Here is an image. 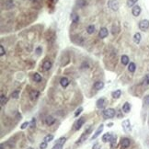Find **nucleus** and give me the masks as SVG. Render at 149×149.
I'll return each instance as SVG.
<instances>
[{
	"label": "nucleus",
	"mask_w": 149,
	"mask_h": 149,
	"mask_svg": "<svg viewBox=\"0 0 149 149\" xmlns=\"http://www.w3.org/2000/svg\"><path fill=\"white\" fill-rule=\"evenodd\" d=\"M92 128H93V126H90L89 128V129L87 130V131H85L84 132V134L81 135V137L79 138V140L77 142H76V144H80L81 143H83L84 141H86L87 140V138L89 137V135L90 134V133H91V131H92Z\"/></svg>",
	"instance_id": "obj_1"
},
{
	"label": "nucleus",
	"mask_w": 149,
	"mask_h": 149,
	"mask_svg": "<svg viewBox=\"0 0 149 149\" xmlns=\"http://www.w3.org/2000/svg\"><path fill=\"white\" fill-rule=\"evenodd\" d=\"M115 113H116L115 110L110 108V109H107L103 111V116L106 119H111V118H113L115 116Z\"/></svg>",
	"instance_id": "obj_2"
},
{
	"label": "nucleus",
	"mask_w": 149,
	"mask_h": 149,
	"mask_svg": "<svg viewBox=\"0 0 149 149\" xmlns=\"http://www.w3.org/2000/svg\"><path fill=\"white\" fill-rule=\"evenodd\" d=\"M138 26H139L140 30H143V31H145V30L149 29V20L148 19L141 20L139 22V24H138Z\"/></svg>",
	"instance_id": "obj_3"
},
{
	"label": "nucleus",
	"mask_w": 149,
	"mask_h": 149,
	"mask_svg": "<svg viewBox=\"0 0 149 149\" xmlns=\"http://www.w3.org/2000/svg\"><path fill=\"white\" fill-rule=\"evenodd\" d=\"M108 7L110 8H111L113 11H117V10L119 9V3H118L117 0H109Z\"/></svg>",
	"instance_id": "obj_4"
},
{
	"label": "nucleus",
	"mask_w": 149,
	"mask_h": 149,
	"mask_svg": "<svg viewBox=\"0 0 149 149\" xmlns=\"http://www.w3.org/2000/svg\"><path fill=\"white\" fill-rule=\"evenodd\" d=\"M85 121H86V118H85L84 116L79 118V119L76 121L75 125H74V126H75V130H76V131H78L81 127L83 126V124L85 123Z\"/></svg>",
	"instance_id": "obj_5"
},
{
	"label": "nucleus",
	"mask_w": 149,
	"mask_h": 149,
	"mask_svg": "<svg viewBox=\"0 0 149 149\" xmlns=\"http://www.w3.org/2000/svg\"><path fill=\"white\" fill-rule=\"evenodd\" d=\"M121 126H122V128H123L124 132H126V133L131 132L132 127H131V122H130V120H128V119L124 120V121H122V123H121Z\"/></svg>",
	"instance_id": "obj_6"
},
{
	"label": "nucleus",
	"mask_w": 149,
	"mask_h": 149,
	"mask_svg": "<svg viewBox=\"0 0 149 149\" xmlns=\"http://www.w3.org/2000/svg\"><path fill=\"white\" fill-rule=\"evenodd\" d=\"M97 107L99 108V109H103L104 107L106 106L107 104V100L106 99H104V98H101V99H98V101H97Z\"/></svg>",
	"instance_id": "obj_7"
},
{
	"label": "nucleus",
	"mask_w": 149,
	"mask_h": 149,
	"mask_svg": "<svg viewBox=\"0 0 149 149\" xmlns=\"http://www.w3.org/2000/svg\"><path fill=\"white\" fill-rule=\"evenodd\" d=\"M131 144V141L129 138H122L121 141V145L122 148H128Z\"/></svg>",
	"instance_id": "obj_8"
},
{
	"label": "nucleus",
	"mask_w": 149,
	"mask_h": 149,
	"mask_svg": "<svg viewBox=\"0 0 149 149\" xmlns=\"http://www.w3.org/2000/svg\"><path fill=\"white\" fill-rule=\"evenodd\" d=\"M132 13L134 17H138V16L141 14V8L139 6H134L133 8H132Z\"/></svg>",
	"instance_id": "obj_9"
},
{
	"label": "nucleus",
	"mask_w": 149,
	"mask_h": 149,
	"mask_svg": "<svg viewBox=\"0 0 149 149\" xmlns=\"http://www.w3.org/2000/svg\"><path fill=\"white\" fill-rule=\"evenodd\" d=\"M108 34H109V31H108V29L107 28H101L99 32V36L100 39L106 38L107 36H108Z\"/></svg>",
	"instance_id": "obj_10"
},
{
	"label": "nucleus",
	"mask_w": 149,
	"mask_h": 149,
	"mask_svg": "<svg viewBox=\"0 0 149 149\" xmlns=\"http://www.w3.org/2000/svg\"><path fill=\"white\" fill-rule=\"evenodd\" d=\"M103 129H104V125H103V124H100V125H99V128L97 129L96 133H95V134H94V135H93V136H92V140L96 139L97 137L99 136V134H100L101 133H102V131H103Z\"/></svg>",
	"instance_id": "obj_11"
},
{
	"label": "nucleus",
	"mask_w": 149,
	"mask_h": 149,
	"mask_svg": "<svg viewBox=\"0 0 149 149\" xmlns=\"http://www.w3.org/2000/svg\"><path fill=\"white\" fill-rule=\"evenodd\" d=\"M30 99H32V100H35V99H38V97L40 96V93H39L38 90H36V89H32V90L30 91Z\"/></svg>",
	"instance_id": "obj_12"
},
{
	"label": "nucleus",
	"mask_w": 149,
	"mask_h": 149,
	"mask_svg": "<svg viewBox=\"0 0 149 149\" xmlns=\"http://www.w3.org/2000/svg\"><path fill=\"white\" fill-rule=\"evenodd\" d=\"M51 67H52V62L51 61H45L44 63H43L42 65V69L44 71H48L51 69Z\"/></svg>",
	"instance_id": "obj_13"
},
{
	"label": "nucleus",
	"mask_w": 149,
	"mask_h": 149,
	"mask_svg": "<svg viewBox=\"0 0 149 149\" xmlns=\"http://www.w3.org/2000/svg\"><path fill=\"white\" fill-rule=\"evenodd\" d=\"M13 5H14V0H7L4 4V7H5V9H10L12 8Z\"/></svg>",
	"instance_id": "obj_14"
},
{
	"label": "nucleus",
	"mask_w": 149,
	"mask_h": 149,
	"mask_svg": "<svg viewBox=\"0 0 149 149\" xmlns=\"http://www.w3.org/2000/svg\"><path fill=\"white\" fill-rule=\"evenodd\" d=\"M70 18H71V20H72V22L73 23H77L79 21V16L75 12L71 13Z\"/></svg>",
	"instance_id": "obj_15"
},
{
	"label": "nucleus",
	"mask_w": 149,
	"mask_h": 149,
	"mask_svg": "<svg viewBox=\"0 0 149 149\" xmlns=\"http://www.w3.org/2000/svg\"><path fill=\"white\" fill-rule=\"evenodd\" d=\"M141 39H142L141 33L136 32L135 34H134V41L136 43V44H139L140 41H141Z\"/></svg>",
	"instance_id": "obj_16"
},
{
	"label": "nucleus",
	"mask_w": 149,
	"mask_h": 149,
	"mask_svg": "<svg viewBox=\"0 0 149 149\" xmlns=\"http://www.w3.org/2000/svg\"><path fill=\"white\" fill-rule=\"evenodd\" d=\"M103 87H104V83L102 81H97L96 83L94 84V89H97V90L103 89Z\"/></svg>",
	"instance_id": "obj_17"
},
{
	"label": "nucleus",
	"mask_w": 149,
	"mask_h": 149,
	"mask_svg": "<svg viewBox=\"0 0 149 149\" xmlns=\"http://www.w3.org/2000/svg\"><path fill=\"white\" fill-rule=\"evenodd\" d=\"M122 111L125 112V113H129L130 111H131V105H130L129 102H125L122 106Z\"/></svg>",
	"instance_id": "obj_18"
},
{
	"label": "nucleus",
	"mask_w": 149,
	"mask_h": 149,
	"mask_svg": "<svg viewBox=\"0 0 149 149\" xmlns=\"http://www.w3.org/2000/svg\"><path fill=\"white\" fill-rule=\"evenodd\" d=\"M60 84L61 86L63 87V88H66V87L69 85V80L68 78H66V77H62L60 80Z\"/></svg>",
	"instance_id": "obj_19"
},
{
	"label": "nucleus",
	"mask_w": 149,
	"mask_h": 149,
	"mask_svg": "<svg viewBox=\"0 0 149 149\" xmlns=\"http://www.w3.org/2000/svg\"><path fill=\"white\" fill-rule=\"evenodd\" d=\"M111 135L110 133H107V134H103V136H102V141L104 142V143H107V142H110L111 139Z\"/></svg>",
	"instance_id": "obj_20"
},
{
	"label": "nucleus",
	"mask_w": 149,
	"mask_h": 149,
	"mask_svg": "<svg viewBox=\"0 0 149 149\" xmlns=\"http://www.w3.org/2000/svg\"><path fill=\"white\" fill-rule=\"evenodd\" d=\"M129 57L127 55H122L121 56V63L123 65V66H127L128 63H129Z\"/></svg>",
	"instance_id": "obj_21"
},
{
	"label": "nucleus",
	"mask_w": 149,
	"mask_h": 149,
	"mask_svg": "<svg viewBox=\"0 0 149 149\" xmlns=\"http://www.w3.org/2000/svg\"><path fill=\"white\" fill-rule=\"evenodd\" d=\"M46 124L47 125H52V124L54 123V121H55V119L53 118V117L52 116H48L47 118H46Z\"/></svg>",
	"instance_id": "obj_22"
},
{
	"label": "nucleus",
	"mask_w": 149,
	"mask_h": 149,
	"mask_svg": "<svg viewBox=\"0 0 149 149\" xmlns=\"http://www.w3.org/2000/svg\"><path fill=\"white\" fill-rule=\"evenodd\" d=\"M135 69H136V66H135V63H133V62L130 63L129 66H128V70H129V72H131V73H134Z\"/></svg>",
	"instance_id": "obj_23"
},
{
	"label": "nucleus",
	"mask_w": 149,
	"mask_h": 149,
	"mask_svg": "<svg viewBox=\"0 0 149 149\" xmlns=\"http://www.w3.org/2000/svg\"><path fill=\"white\" fill-rule=\"evenodd\" d=\"M112 97H113L114 99H119L120 97H121V91L120 90V89H118V90H115L114 92H112Z\"/></svg>",
	"instance_id": "obj_24"
},
{
	"label": "nucleus",
	"mask_w": 149,
	"mask_h": 149,
	"mask_svg": "<svg viewBox=\"0 0 149 149\" xmlns=\"http://www.w3.org/2000/svg\"><path fill=\"white\" fill-rule=\"evenodd\" d=\"M94 31H95V26L94 25H89L87 28V32L89 33V34H93Z\"/></svg>",
	"instance_id": "obj_25"
},
{
	"label": "nucleus",
	"mask_w": 149,
	"mask_h": 149,
	"mask_svg": "<svg viewBox=\"0 0 149 149\" xmlns=\"http://www.w3.org/2000/svg\"><path fill=\"white\" fill-rule=\"evenodd\" d=\"M143 85H144V86H149V74H147V75L144 76V79H143Z\"/></svg>",
	"instance_id": "obj_26"
},
{
	"label": "nucleus",
	"mask_w": 149,
	"mask_h": 149,
	"mask_svg": "<svg viewBox=\"0 0 149 149\" xmlns=\"http://www.w3.org/2000/svg\"><path fill=\"white\" fill-rule=\"evenodd\" d=\"M116 139H117V136L116 135H112L111 136V148H113L114 147V145L116 144Z\"/></svg>",
	"instance_id": "obj_27"
},
{
	"label": "nucleus",
	"mask_w": 149,
	"mask_h": 149,
	"mask_svg": "<svg viewBox=\"0 0 149 149\" xmlns=\"http://www.w3.org/2000/svg\"><path fill=\"white\" fill-rule=\"evenodd\" d=\"M33 79H34L35 82H40V81L41 80V76H40V74L35 73L34 75H33Z\"/></svg>",
	"instance_id": "obj_28"
},
{
	"label": "nucleus",
	"mask_w": 149,
	"mask_h": 149,
	"mask_svg": "<svg viewBox=\"0 0 149 149\" xmlns=\"http://www.w3.org/2000/svg\"><path fill=\"white\" fill-rule=\"evenodd\" d=\"M0 102H1V106H4L5 103L7 102V98L3 94H1V97H0Z\"/></svg>",
	"instance_id": "obj_29"
},
{
	"label": "nucleus",
	"mask_w": 149,
	"mask_h": 149,
	"mask_svg": "<svg viewBox=\"0 0 149 149\" xmlns=\"http://www.w3.org/2000/svg\"><path fill=\"white\" fill-rule=\"evenodd\" d=\"M66 142V137H61V138H59L57 141H56V144H62V145H63V144Z\"/></svg>",
	"instance_id": "obj_30"
},
{
	"label": "nucleus",
	"mask_w": 149,
	"mask_h": 149,
	"mask_svg": "<svg viewBox=\"0 0 149 149\" xmlns=\"http://www.w3.org/2000/svg\"><path fill=\"white\" fill-rule=\"evenodd\" d=\"M53 134H48V135H46L45 137H44V141L47 142V143H49V142L53 141Z\"/></svg>",
	"instance_id": "obj_31"
},
{
	"label": "nucleus",
	"mask_w": 149,
	"mask_h": 149,
	"mask_svg": "<svg viewBox=\"0 0 149 149\" xmlns=\"http://www.w3.org/2000/svg\"><path fill=\"white\" fill-rule=\"evenodd\" d=\"M137 1L138 0H128L127 1V5H128V7H134Z\"/></svg>",
	"instance_id": "obj_32"
},
{
	"label": "nucleus",
	"mask_w": 149,
	"mask_h": 149,
	"mask_svg": "<svg viewBox=\"0 0 149 149\" xmlns=\"http://www.w3.org/2000/svg\"><path fill=\"white\" fill-rule=\"evenodd\" d=\"M18 96H19V91L18 90L14 91V92H12V94H11V97H12L13 99H18Z\"/></svg>",
	"instance_id": "obj_33"
},
{
	"label": "nucleus",
	"mask_w": 149,
	"mask_h": 149,
	"mask_svg": "<svg viewBox=\"0 0 149 149\" xmlns=\"http://www.w3.org/2000/svg\"><path fill=\"white\" fill-rule=\"evenodd\" d=\"M144 105H146V106H149V95H146V96L144 98V100H143Z\"/></svg>",
	"instance_id": "obj_34"
},
{
	"label": "nucleus",
	"mask_w": 149,
	"mask_h": 149,
	"mask_svg": "<svg viewBox=\"0 0 149 149\" xmlns=\"http://www.w3.org/2000/svg\"><path fill=\"white\" fill-rule=\"evenodd\" d=\"M120 31V27H118V28H115V26H112V34L113 35H116L117 33Z\"/></svg>",
	"instance_id": "obj_35"
},
{
	"label": "nucleus",
	"mask_w": 149,
	"mask_h": 149,
	"mask_svg": "<svg viewBox=\"0 0 149 149\" xmlns=\"http://www.w3.org/2000/svg\"><path fill=\"white\" fill-rule=\"evenodd\" d=\"M82 111H83V108H82V107H79L78 109L76 110V112H75V117H77V116H78L79 114L82 112Z\"/></svg>",
	"instance_id": "obj_36"
},
{
	"label": "nucleus",
	"mask_w": 149,
	"mask_h": 149,
	"mask_svg": "<svg viewBox=\"0 0 149 149\" xmlns=\"http://www.w3.org/2000/svg\"><path fill=\"white\" fill-rule=\"evenodd\" d=\"M47 147V142H41L40 144V149H45Z\"/></svg>",
	"instance_id": "obj_37"
},
{
	"label": "nucleus",
	"mask_w": 149,
	"mask_h": 149,
	"mask_svg": "<svg viewBox=\"0 0 149 149\" xmlns=\"http://www.w3.org/2000/svg\"><path fill=\"white\" fill-rule=\"evenodd\" d=\"M35 125H36V120H35V118H33V119L31 120V121L30 122V128H34Z\"/></svg>",
	"instance_id": "obj_38"
},
{
	"label": "nucleus",
	"mask_w": 149,
	"mask_h": 149,
	"mask_svg": "<svg viewBox=\"0 0 149 149\" xmlns=\"http://www.w3.org/2000/svg\"><path fill=\"white\" fill-rule=\"evenodd\" d=\"M29 125H30V122H28V121H25L24 123H22V125L20 126V128H21L22 130H24V129H26V128H27Z\"/></svg>",
	"instance_id": "obj_39"
},
{
	"label": "nucleus",
	"mask_w": 149,
	"mask_h": 149,
	"mask_svg": "<svg viewBox=\"0 0 149 149\" xmlns=\"http://www.w3.org/2000/svg\"><path fill=\"white\" fill-rule=\"evenodd\" d=\"M52 149H63V145H62V144H55Z\"/></svg>",
	"instance_id": "obj_40"
},
{
	"label": "nucleus",
	"mask_w": 149,
	"mask_h": 149,
	"mask_svg": "<svg viewBox=\"0 0 149 149\" xmlns=\"http://www.w3.org/2000/svg\"><path fill=\"white\" fill-rule=\"evenodd\" d=\"M78 5L80 6V7H84V6L87 5V2L85 1V0H79V1H78Z\"/></svg>",
	"instance_id": "obj_41"
},
{
	"label": "nucleus",
	"mask_w": 149,
	"mask_h": 149,
	"mask_svg": "<svg viewBox=\"0 0 149 149\" xmlns=\"http://www.w3.org/2000/svg\"><path fill=\"white\" fill-rule=\"evenodd\" d=\"M5 54V50H4V47H3V45L0 46V55L3 56Z\"/></svg>",
	"instance_id": "obj_42"
},
{
	"label": "nucleus",
	"mask_w": 149,
	"mask_h": 149,
	"mask_svg": "<svg viewBox=\"0 0 149 149\" xmlns=\"http://www.w3.org/2000/svg\"><path fill=\"white\" fill-rule=\"evenodd\" d=\"M40 53H41V48H40V47H38V48L36 49V53H37L38 55H40Z\"/></svg>",
	"instance_id": "obj_43"
},
{
	"label": "nucleus",
	"mask_w": 149,
	"mask_h": 149,
	"mask_svg": "<svg viewBox=\"0 0 149 149\" xmlns=\"http://www.w3.org/2000/svg\"><path fill=\"white\" fill-rule=\"evenodd\" d=\"M100 146H99V144H95L92 147V149H99Z\"/></svg>",
	"instance_id": "obj_44"
},
{
	"label": "nucleus",
	"mask_w": 149,
	"mask_h": 149,
	"mask_svg": "<svg viewBox=\"0 0 149 149\" xmlns=\"http://www.w3.org/2000/svg\"><path fill=\"white\" fill-rule=\"evenodd\" d=\"M112 125H113V123H112V122H111V123L108 124V126H109V127H111V126H112Z\"/></svg>",
	"instance_id": "obj_45"
},
{
	"label": "nucleus",
	"mask_w": 149,
	"mask_h": 149,
	"mask_svg": "<svg viewBox=\"0 0 149 149\" xmlns=\"http://www.w3.org/2000/svg\"><path fill=\"white\" fill-rule=\"evenodd\" d=\"M52 1H53V3H56V2H57V1H58V0H52Z\"/></svg>",
	"instance_id": "obj_46"
},
{
	"label": "nucleus",
	"mask_w": 149,
	"mask_h": 149,
	"mask_svg": "<svg viewBox=\"0 0 149 149\" xmlns=\"http://www.w3.org/2000/svg\"><path fill=\"white\" fill-rule=\"evenodd\" d=\"M30 1H31V2H36V1H38V0H30Z\"/></svg>",
	"instance_id": "obj_47"
},
{
	"label": "nucleus",
	"mask_w": 149,
	"mask_h": 149,
	"mask_svg": "<svg viewBox=\"0 0 149 149\" xmlns=\"http://www.w3.org/2000/svg\"><path fill=\"white\" fill-rule=\"evenodd\" d=\"M1 149H4V145H3V144H1Z\"/></svg>",
	"instance_id": "obj_48"
},
{
	"label": "nucleus",
	"mask_w": 149,
	"mask_h": 149,
	"mask_svg": "<svg viewBox=\"0 0 149 149\" xmlns=\"http://www.w3.org/2000/svg\"><path fill=\"white\" fill-rule=\"evenodd\" d=\"M28 149H33V148H31V147H30V148H28Z\"/></svg>",
	"instance_id": "obj_49"
}]
</instances>
